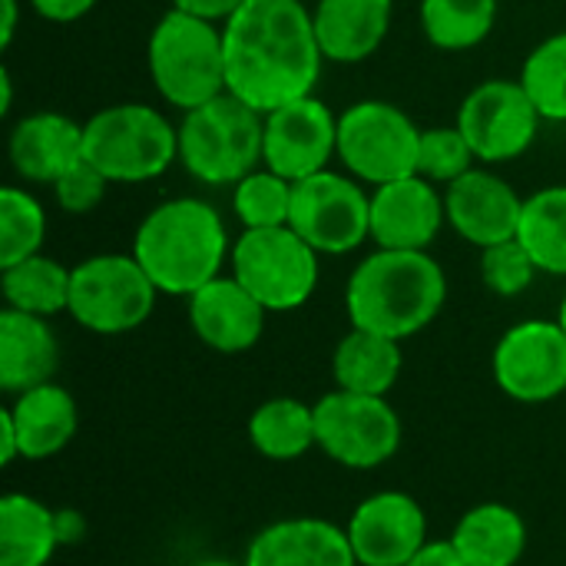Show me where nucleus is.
<instances>
[{
    "instance_id": "f257e3e1",
    "label": "nucleus",
    "mask_w": 566,
    "mask_h": 566,
    "mask_svg": "<svg viewBox=\"0 0 566 566\" xmlns=\"http://www.w3.org/2000/svg\"><path fill=\"white\" fill-rule=\"evenodd\" d=\"M222 40L229 93L262 116L315 93L325 53L302 0H245Z\"/></svg>"
},
{
    "instance_id": "f03ea898",
    "label": "nucleus",
    "mask_w": 566,
    "mask_h": 566,
    "mask_svg": "<svg viewBox=\"0 0 566 566\" xmlns=\"http://www.w3.org/2000/svg\"><path fill=\"white\" fill-rule=\"evenodd\" d=\"M448 302V275L428 252L375 249L345 285V312L352 328H365L395 342L424 332Z\"/></svg>"
},
{
    "instance_id": "7ed1b4c3",
    "label": "nucleus",
    "mask_w": 566,
    "mask_h": 566,
    "mask_svg": "<svg viewBox=\"0 0 566 566\" xmlns=\"http://www.w3.org/2000/svg\"><path fill=\"white\" fill-rule=\"evenodd\" d=\"M133 255L159 289V295L189 298L222 275L232 259L222 216L192 196L153 206L133 235Z\"/></svg>"
},
{
    "instance_id": "20e7f679",
    "label": "nucleus",
    "mask_w": 566,
    "mask_h": 566,
    "mask_svg": "<svg viewBox=\"0 0 566 566\" xmlns=\"http://www.w3.org/2000/svg\"><path fill=\"white\" fill-rule=\"evenodd\" d=\"M146 66L156 93L182 113L229 93L222 27L176 7L156 20L146 43Z\"/></svg>"
},
{
    "instance_id": "39448f33",
    "label": "nucleus",
    "mask_w": 566,
    "mask_h": 566,
    "mask_svg": "<svg viewBox=\"0 0 566 566\" xmlns=\"http://www.w3.org/2000/svg\"><path fill=\"white\" fill-rule=\"evenodd\" d=\"M265 116L232 93H222L179 123V163L206 186H235L262 166Z\"/></svg>"
},
{
    "instance_id": "423d86ee",
    "label": "nucleus",
    "mask_w": 566,
    "mask_h": 566,
    "mask_svg": "<svg viewBox=\"0 0 566 566\" xmlns=\"http://www.w3.org/2000/svg\"><path fill=\"white\" fill-rule=\"evenodd\" d=\"M83 159L109 182H149L179 163V126L156 106L113 103L83 123Z\"/></svg>"
},
{
    "instance_id": "0eeeda50",
    "label": "nucleus",
    "mask_w": 566,
    "mask_h": 566,
    "mask_svg": "<svg viewBox=\"0 0 566 566\" xmlns=\"http://www.w3.org/2000/svg\"><path fill=\"white\" fill-rule=\"evenodd\" d=\"M156 295L133 252H103L73 265L66 315L93 335H126L153 315Z\"/></svg>"
},
{
    "instance_id": "6e6552de",
    "label": "nucleus",
    "mask_w": 566,
    "mask_h": 566,
    "mask_svg": "<svg viewBox=\"0 0 566 566\" xmlns=\"http://www.w3.org/2000/svg\"><path fill=\"white\" fill-rule=\"evenodd\" d=\"M232 275L265 305V312H295L318 289V252L292 229H242L232 245Z\"/></svg>"
},
{
    "instance_id": "1a4fd4ad",
    "label": "nucleus",
    "mask_w": 566,
    "mask_h": 566,
    "mask_svg": "<svg viewBox=\"0 0 566 566\" xmlns=\"http://www.w3.org/2000/svg\"><path fill=\"white\" fill-rule=\"evenodd\" d=\"M418 143L421 126L388 99H361L338 116V159L365 186L415 176Z\"/></svg>"
},
{
    "instance_id": "9d476101",
    "label": "nucleus",
    "mask_w": 566,
    "mask_h": 566,
    "mask_svg": "<svg viewBox=\"0 0 566 566\" xmlns=\"http://www.w3.org/2000/svg\"><path fill=\"white\" fill-rule=\"evenodd\" d=\"M315 448L352 471H375L401 448V418L378 395L335 388L315 405Z\"/></svg>"
},
{
    "instance_id": "9b49d317",
    "label": "nucleus",
    "mask_w": 566,
    "mask_h": 566,
    "mask_svg": "<svg viewBox=\"0 0 566 566\" xmlns=\"http://www.w3.org/2000/svg\"><path fill=\"white\" fill-rule=\"evenodd\" d=\"M289 226L318 255L355 252L371 239V192L348 172H315L295 182Z\"/></svg>"
},
{
    "instance_id": "f8f14e48",
    "label": "nucleus",
    "mask_w": 566,
    "mask_h": 566,
    "mask_svg": "<svg viewBox=\"0 0 566 566\" xmlns=\"http://www.w3.org/2000/svg\"><path fill=\"white\" fill-rule=\"evenodd\" d=\"M541 123L544 116L537 113L521 80H484L464 96L458 109L461 133L468 136L478 163L488 166L521 159L534 146Z\"/></svg>"
},
{
    "instance_id": "ddd939ff",
    "label": "nucleus",
    "mask_w": 566,
    "mask_h": 566,
    "mask_svg": "<svg viewBox=\"0 0 566 566\" xmlns=\"http://www.w3.org/2000/svg\"><path fill=\"white\" fill-rule=\"evenodd\" d=\"M497 388L524 405H544L566 391V332L554 318H531L507 328L494 348Z\"/></svg>"
},
{
    "instance_id": "4468645a",
    "label": "nucleus",
    "mask_w": 566,
    "mask_h": 566,
    "mask_svg": "<svg viewBox=\"0 0 566 566\" xmlns=\"http://www.w3.org/2000/svg\"><path fill=\"white\" fill-rule=\"evenodd\" d=\"M338 156V116L325 99L302 96L272 113H265V153L262 166L302 182L315 172H325Z\"/></svg>"
},
{
    "instance_id": "2eb2a0df",
    "label": "nucleus",
    "mask_w": 566,
    "mask_h": 566,
    "mask_svg": "<svg viewBox=\"0 0 566 566\" xmlns=\"http://www.w3.org/2000/svg\"><path fill=\"white\" fill-rule=\"evenodd\" d=\"M345 531L358 566H405L428 544V514L411 494L381 491L355 507Z\"/></svg>"
},
{
    "instance_id": "dca6fc26",
    "label": "nucleus",
    "mask_w": 566,
    "mask_h": 566,
    "mask_svg": "<svg viewBox=\"0 0 566 566\" xmlns=\"http://www.w3.org/2000/svg\"><path fill=\"white\" fill-rule=\"evenodd\" d=\"M444 222V196L418 172L371 189V239L378 249L428 252Z\"/></svg>"
},
{
    "instance_id": "f3484780",
    "label": "nucleus",
    "mask_w": 566,
    "mask_h": 566,
    "mask_svg": "<svg viewBox=\"0 0 566 566\" xmlns=\"http://www.w3.org/2000/svg\"><path fill=\"white\" fill-rule=\"evenodd\" d=\"M444 209L451 229L474 249H488L507 239H517L524 199L517 189L491 172V169H471L458 182L444 189Z\"/></svg>"
},
{
    "instance_id": "a211bd4d",
    "label": "nucleus",
    "mask_w": 566,
    "mask_h": 566,
    "mask_svg": "<svg viewBox=\"0 0 566 566\" xmlns=\"http://www.w3.org/2000/svg\"><path fill=\"white\" fill-rule=\"evenodd\" d=\"M265 305L235 275H219L189 295V325L219 355L255 348L265 332Z\"/></svg>"
},
{
    "instance_id": "6ab92c4d",
    "label": "nucleus",
    "mask_w": 566,
    "mask_h": 566,
    "mask_svg": "<svg viewBox=\"0 0 566 566\" xmlns=\"http://www.w3.org/2000/svg\"><path fill=\"white\" fill-rule=\"evenodd\" d=\"M245 566H358L348 531L325 517H285L259 531Z\"/></svg>"
},
{
    "instance_id": "aec40b11",
    "label": "nucleus",
    "mask_w": 566,
    "mask_h": 566,
    "mask_svg": "<svg viewBox=\"0 0 566 566\" xmlns=\"http://www.w3.org/2000/svg\"><path fill=\"white\" fill-rule=\"evenodd\" d=\"M7 156L23 182L53 186L70 166L83 159V123L53 109L27 113L10 129Z\"/></svg>"
},
{
    "instance_id": "412c9836",
    "label": "nucleus",
    "mask_w": 566,
    "mask_h": 566,
    "mask_svg": "<svg viewBox=\"0 0 566 566\" xmlns=\"http://www.w3.org/2000/svg\"><path fill=\"white\" fill-rule=\"evenodd\" d=\"M395 0H318L315 36L332 63H361L378 53L391 30Z\"/></svg>"
},
{
    "instance_id": "4be33fe9",
    "label": "nucleus",
    "mask_w": 566,
    "mask_h": 566,
    "mask_svg": "<svg viewBox=\"0 0 566 566\" xmlns=\"http://www.w3.org/2000/svg\"><path fill=\"white\" fill-rule=\"evenodd\" d=\"M60 368V342L46 318L17 308L0 312V388L23 395L53 381Z\"/></svg>"
},
{
    "instance_id": "5701e85b",
    "label": "nucleus",
    "mask_w": 566,
    "mask_h": 566,
    "mask_svg": "<svg viewBox=\"0 0 566 566\" xmlns=\"http://www.w3.org/2000/svg\"><path fill=\"white\" fill-rule=\"evenodd\" d=\"M7 411L17 428L20 458L27 461H46L60 454L80 428V408L73 395L53 381L17 395Z\"/></svg>"
},
{
    "instance_id": "b1692460",
    "label": "nucleus",
    "mask_w": 566,
    "mask_h": 566,
    "mask_svg": "<svg viewBox=\"0 0 566 566\" xmlns=\"http://www.w3.org/2000/svg\"><path fill=\"white\" fill-rule=\"evenodd\" d=\"M451 547L468 566H517L527 551V524L507 504H478L458 521Z\"/></svg>"
},
{
    "instance_id": "393cba45",
    "label": "nucleus",
    "mask_w": 566,
    "mask_h": 566,
    "mask_svg": "<svg viewBox=\"0 0 566 566\" xmlns=\"http://www.w3.org/2000/svg\"><path fill=\"white\" fill-rule=\"evenodd\" d=\"M401 342L352 328L332 355V378L342 391L385 398L401 375Z\"/></svg>"
},
{
    "instance_id": "a878e982",
    "label": "nucleus",
    "mask_w": 566,
    "mask_h": 566,
    "mask_svg": "<svg viewBox=\"0 0 566 566\" xmlns=\"http://www.w3.org/2000/svg\"><path fill=\"white\" fill-rule=\"evenodd\" d=\"M56 511L27 494L0 501V566H46L56 554Z\"/></svg>"
},
{
    "instance_id": "bb28decb",
    "label": "nucleus",
    "mask_w": 566,
    "mask_h": 566,
    "mask_svg": "<svg viewBox=\"0 0 566 566\" xmlns=\"http://www.w3.org/2000/svg\"><path fill=\"white\" fill-rule=\"evenodd\" d=\"M70 282H73V269H66L63 262L43 252L0 269V292L7 308L40 318H53L70 308Z\"/></svg>"
},
{
    "instance_id": "cd10ccee",
    "label": "nucleus",
    "mask_w": 566,
    "mask_h": 566,
    "mask_svg": "<svg viewBox=\"0 0 566 566\" xmlns=\"http://www.w3.org/2000/svg\"><path fill=\"white\" fill-rule=\"evenodd\" d=\"M249 441L269 461H295L315 448V405L272 398L249 418Z\"/></svg>"
},
{
    "instance_id": "c85d7f7f",
    "label": "nucleus",
    "mask_w": 566,
    "mask_h": 566,
    "mask_svg": "<svg viewBox=\"0 0 566 566\" xmlns=\"http://www.w3.org/2000/svg\"><path fill=\"white\" fill-rule=\"evenodd\" d=\"M517 239L541 272L566 279V186H544L524 199Z\"/></svg>"
},
{
    "instance_id": "c756f323",
    "label": "nucleus",
    "mask_w": 566,
    "mask_h": 566,
    "mask_svg": "<svg viewBox=\"0 0 566 566\" xmlns=\"http://www.w3.org/2000/svg\"><path fill=\"white\" fill-rule=\"evenodd\" d=\"M497 3L501 0H421V30L438 50H474L491 36Z\"/></svg>"
},
{
    "instance_id": "7c9ffc66",
    "label": "nucleus",
    "mask_w": 566,
    "mask_h": 566,
    "mask_svg": "<svg viewBox=\"0 0 566 566\" xmlns=\"http://www.w3.org/2000/svg\"><path fill=\"white\" fill-rule=\"evenodd\" d=\"M517 80L544 123H566V30L541 40L527 53Z\"/></svg>"
},
{
    "instance_id": "2f4dec72",
    "label": "nucleus",
    "mask_w": 566,
    "mask_h": 566,
    "mask_svg": "<svg viewBox=\"0 0 566 566\" xmlns=\"http://www.w3.org/2000/svg\"><path fill=\"white\" fill-rule=\"evenodd\" d=\"M46 212L33 192L20 186L0 189V269L17 265L43 249Z\"/></svg>"
},
{
    "instance_id": "473e14b6",
    "label": "nucleus",
    "mask_w": 566,
    "mask_h": 566,
    "mask_svg": "<svg viewBox=\"0 0 566 566\" xmlns=\"http://www.w3.org/2000/svg\"><path fill=\"white\" fill-rule=\"evenodd\" d=\"M292 189L285 176L272 172L269 166L252 169L245 179L232 186V209L235 219L245 229H272V226H289L292 216Z\"/></svg>"
},
{
    "instance_id": "72a5a7b5",
    "label": "nucleus",
    "mask_w": 566,
    "mask_h": 566,
    "mask_svg": "<svg viewBox=\"0 0 566 566\" xmlns=\"http://www.w3.org/2000/svg\"><path fill=\"white\" fill-rule=\"evenodd\" d=\"M478 156L468 143V136L461 133V126H431L421 129V143H418V176H424L434 186H451L461 176H468L474 169Z\"/></svg>"
},
{
    "instance_id": "f704fd0d",
    "label": "nucleus",
    "mask_w": 566,
    "mask_h": 566,
    "mask_svg": "<svg viewBox=\"0 0 566 566\" xmlns=\"http://www.w3.org/2000/svg\"><path fill=\"white\" fill-rule=\"evenodd\" d=\"M537 272L541 269L534 265V259H531V252L524 249L521 239H507V242L481 249V279L501 298L524 295L534 285Z\"/></svg>"
},
{
    "instance_id": "c9c22d12",
    "label": "nucleus",
    "mask_w": 566,
    "mask_h": 566,
    "mask_svg": "<svg viewBox=\"0 0 566 566\" xmlns=\"http://www.w3.org/2000/svg\"><path fill=\"white\" fill-rule=\"evenodd\" d=\"M113 182L86 159H80L76 166H70L56 182H53V196L56 206L70 216H90L99 209V202L106 199V189Z\"/></svg>"
},
{
    "instance_id": "e433bc0d",
    "label": "nucleus",
    "mask_w": 566,
    "mask_h": 566,
    "mask_svg": "<svg viewBox=\"0 0 566 566\" xmlns=\"http://www.w3.org/2000/svg\"><path fill=\"white\" fill-rule=\"evenodd\" d=\"M242 3L245 0H172L176 10H182L189 17H199L206 23H216V27H226L239 13Z\"/></svg>"
},
{
    "instance_id": "4c0bfd02",
    "label": "nucleus",
    "mask_w": 566,
    "mask_h": 566,
    "mask_svg": "<svg viewBox=\"0 0 566 566\" xmlns=\"http://www.w3.org/2000/svg\"><path fill=\"white\" fill-rule=\"evenodd\" d=\"M99 0H30L33 13L50 20V23H73L80 17H86Z\"/></svg>"
},
{
    "instance_id": "58836bf2",
    "label": "nucleus",
    "mask_w": 566,
    "mask_h": 566,
    "mask_svg": "<svg viewBox=\"0 0 566 566\" xmlns=\"http://www.w3.org/2000/svg\"><path fill=\"white\" fill-rule=\"evenodd\" d=\"M405 566H468L461 557H458V551L451 547V541H428L411 560Z\"/></svg>"
},
{
    "instance_id": "ea45409f",
    "label": "nucleus",
    "mask_w": 566,
    "mask_h": 566,
    "mask_svg": "<svg viewBox=\"0 0 566 566\" xmlns=\"http://www.w3.org/2000/svg\"><path fill=\"white\" fill-rule=\"evenodd\" d=\"M83 534H86V521H83L80 511H73V507L56 511V537H60V547L80 544Z\"/></svg>"
},
{
    "instance_id": "a19ab883",
    "label": "nucleus",
    "mask_w": 566,
    "mask_h": 566,
    "mask_svg": "<svg viewBox=\"0 0 566 566\" xmlns=\"http://www.w3.org/2000/svg\"><path fill=\"white\" fill-rule=\"evenodd\" d=\"M20 458V441H17V428L10 411H0V464H13Z\"/></svg>"
},
{
    "instance_id": "79ce46f5",
    "label": "nucleus",
    "mask_w": 566,
    "mask_h": 566,
    "mask_svg": "<svg viewBox=\"0 0 566 566\" xmlns=\"http://www.w3.org/2000/svg\"><path fill=\"white\" fill-rule=\"evenodd\" d=\"M0 10H3V20H0V46L7 50V46L13 43V33H17L20 0H0Z\"/></svg>"
},
{
    "instance_id": "37998d69",
    "label": "nucleus",
    "mask_w": 566,
    "mask_h": 566,
    "mask_svg": "<svg viewBox=\"0 0 566 566\" xmlns=\"http://www.w3.org/2000/svg\"><path fill=\"white\" fill-rule=\"evenodd\" d=\"M13 109V76L10 70H0V116Z\"/></svg>"
},
{
    "instance_id": "c03bdc74",
    "label": "nucleus",
    "mask_w": 566,
    "mask_h": 566,
    "mask_svg": "<svg viewBox=\"0 0 566 566\" xmlns=\"http://www.w3.org/2000/svg\"><path fill=\"white\" fill-rule=\"evenodd\" d=\"M192 566H245V564H232V560H202V564H192Z\"/></svg>"
},
{
    "instance_id": "a18cd8bd",
    "label": "nucleus",
    "mask_w": 566,
    "mask_h": 566,
    "mask_svg": "<svg viewBox=\"0 0 566 566\" xmlns=\"http://www.w3.org/2000/svg\"><path fill=\"white\" fill-rule=\"evenodd\" d=\"M557 322H560V328L566 332V295H564V302H560V312H557Z\"/></svg>"
}]
</instances>
